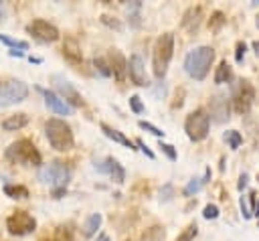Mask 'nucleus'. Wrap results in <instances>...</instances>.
Instances as JSON below:
<instances>
[{"mask_svg": "<svg viewBox=\"0 0 259 241\" xmlns=\"http://www.w3.org/2000/svg\"><path fill=\"white\" fill-rule=\"evenodd\" d=\"M212 61H214V49L208 47V45H200L184 57V71H186L188 77H192L196 81H202L208 75V71L212 67Z\"/></svg>", "mask_w": 259, "mask_h": 241, "instance_id": "1", "label": "nucleus"}, {"mask_svg": "<svg viewBox=\"0 0 259 241\" xmlns=\"http://www.w3.org/2000/svg\"><path fill=\"white\" fill-rule=\"evenodd\" d=\"M45 134H47V140H49L51 148H55L57 152H69L75 146L73 130H71V126L65 119H59V117L47 119Z\"/></svg>", "mask_w": 259, "mask_h": 241, "instance_id": "2", "label": "nucleus"}, {"mask_svg": "<svg viewBox=\"0 0 259 241\" xmlns=\"http://www.w3.org/2000/svg\"><path fill=\"white\" fill-rule=\"evenodd\" d=\"M174 55V34L172 32H164L156 38L154 43V51H152V71L156 79H164L168 65L172 61Z\"/></svg>", "mask_w": 259, "mask_h": 241, "instance_id": "3", "label": "nucleus"}, {"mask_svg": "<svg viewBox=\"0 0 259 241\" xmlns=\"http://www.w3.org/2000/svg\"><path fill=\"white\" fill-rule=\"evenodd\" d=\"M6 160H10L12 164H22V166H40L42 164V156H40L38 148L28 138L12 142L6 148Z\"/></svg>", "mask_w": 259, "mask_h": 241, "instance_id": "4", "label": "nucleus"}, {"mask_svg": "<svg viewBox=\"0 0 259 241\" xmlns=\"http://www.w3.org/2000/svg\"><path fill=\"white\" fill-rule=\"evenodd\" d=\"M69 178H71V170L61 160H53L51 164L38 168V180L49 184L51 188H67Z\"/></svg>", "mask_w": 259, "mask_h": 241, "instance_id": "5", "label": "nucleus"}, {"mask_svg": "<svg viewBox=\"0 0 259 241\" xmlns=\"http://www.w3.org/2000/svg\"><path fill=\"white\" fill-rule=\"evenodd\" d=\"M255 101V87L249 79H237L231 85V103L237 113H249Z\"/></svg>", "mask_w": 259, "mask_h": 241, "instance_id": "6", "label": "nucleus"}, {"mask_svg": "<svg viewBox=\"0 0 259 241\" xmlns=\"http://www.w3.org/2000/svg\"><path fill=\"white\" fill-rule=\"evenodd\" d=\"M208 128H210V117L208 111L202 107L190 111L184 122V132L192 142H202L208 136Z\"/></svg>", "mask_w": 259, "mask_h": 241, "instance_id": "7", "label": "nucleus"}, {"mask_svg": "<svg viewBox=\"0 0 259 241\" xmlns=\"http://www.w3.org/2000/svg\"><path fill=\"white\" fill-rule=\"evenodd\" d=\"M6 229H8L10 235L24 237V235H30L36 229V219L26 211H16L6 219Z\"/></svg>", "mask_w": 259, "mask_h": 241, "instance_id": "8", "label": "nucleus"}, {"mask_svg": "<svg viewBox=\"0 0 259 241\" xmlns=\"http://www.w3.org/2000/svg\"><path fill=\"white\" fill-rule=\"evenodd\" d=\"M26 97H28V85L18 81V79H10L0 87V107L20 103Z\"/></svg>", "mask_w": 259, "mask_h": 241, "instance_id": "9", "label": "nucleus"}, {"mask_svg": "<svg viewBox=\"0 0 259 241\" xmlns=\"http://www.w3.org/2000/svg\"><path fill=\"white\" fill-rule=\"evenodd\" d=\"M26 32L32 34V38L38 41V43H55L61 36L59 28L53 22L42 20V18H34L32 22H28L26 24Z\"/></svg>", "mask_w": 259, "mask_h": 241, "instance_id": "10", "label": "nucleus"}, {"mask_svg": "<svg viewBox=\"0 0 259 241\" xmlns=\"http://www.w3.org/2000/svg\"><path fill=\"white\" fill-rule=\"evenodd\" d=\"M208 117L214 124H225L231 117V99L225 93H214L208 101Z\"/></svg>", "mask_w": 259, "mask_h": 241, "instance_id": "11", "label": "nucleus"}, {"mask_svg": "<svg viewBox=\"0 0 259 241\" xmlns=\"http://www.w3.org/2000/svg\"><path fill=\"white\" fill-rule=\"evenodd\" d=\"M53 81H55V87H57V91H59V97H61L67 105H71V107H81V105H83V97L79 95V91L73 87L71 81H67V79L61 77V75H53Z\"/></svg>", "mask_w": 259, "mask_h": 241, "instance_id": "12", "label": "nucleus"}, {"mask_svg": "<svg viewBox=\"0 0 259 241\" xmlns=\"http://www.w3.org/2000/svg\"><path fill=\"white\" fill-rule=\"evenodd\" d=\"M95 170L101 172V174H105V176H109L115 184H123V180H125V170H123V166L113 156H107V158L97 160L95 162Z\"/></svg>", "mask_w": 259, "mask_h": 241, "instance_id": "13", "label": "nucleus"}, {"mask_svg": "<svg viewBox=\"0 0 259 241\" xmlns=\"http://www.w3.org/2000/svg\"><path fill=\"white\" fill-rule=\"evenodd\" d=\"M127 75H130L132 83L138 85V87L150 85L148 75H146V67H144V59L140 55H132L130 57V61H127Z\"/></svg>", "mask_w": 259, "mask_h": 241, "instance_id": "14", "label": "nucleus"}, {"mask_svg": "<svg viewBox=\"0 0 259 241\" xmlns=\"http://www.w3.org/2000/svg\"><path fill=\"white\" fill-rule=\"evenodd\" d=\"M107 65H109V69H111V75H113L119 83L125 81V77H127V59L121 55V51L111 49L109 55H107Z\"/></svg>", "mask_w": 259, "mask_h": 241, "instance_id": "15", "label": "nucleus"}, {"mask_svg": "<svg viewBox=\"0 0 259 241\" xmlns=\"http://www.w3.org/2000/svg\"><path fill=\"white\" fill-rule=\"evenodd\" d=\"M40 93H42V97H45V103H47V107L51 109V111H55L57 115H69L71 111H73V107L71 105H67L55 91H49V89H38Z\"/></svg>", "mask_w": 259, "mask_h": 241, "instance_id": "16", "label": "nucleus"}, {"mask_svg": "<svg viewBox=\"0 0 259 241\" xmlns=\"http://www.w3.org/2000/svg\"><path fill=\"white\" fill-rule=\"evenodd\" d=\"M200 22H202V8H200V6H190V8L184 12L182 26H184L188 32H194V30H198Z\"/></svg>", "mask_w": 259, "mask_h": 241, "instance_id": "17", "label": "nucleus"}, {"mask_svg": "<svg viewBox=\"0 0 259 241\" xmlns=\"http://www.w3.org/2000/svg\"><path fill=\"white\" fill-rule=\"evenodd\" d=\"M99 128H101V132L109 138V140H113L115 144H121V146H125V148H130V150H136V142H132L125 134H121L119 130H113L111 126H107V124H99Z\"/></svg>", "mask_w": 259, "mask_h": 241, "instance_id": "18", "label": "nucleus"}, {"mask_svg": "<svg viewBox=\"0 0 259 241\" xmlns=\"http://www.w3.org/2000/svg\"><path fill=\"white\" fill-rule=\"evenodd\" d=\"M26 124H28V115L24 111H20V113H12V115L4 117L2 119V130L4 132H16V130L24 128Z\"/></svg>", "mask_w": 259, "mask_h": 241, "instance_id": "19", "label": "nucleus"}, {"mask_svg": "<svg viewBox=\"0 0 259 241\" xmlns=\"http://www.w3.org/2000/svg\"><path fill=\"white\" fill-rule=\"evenodd\" d=\"M208 180H210V168H206L202 176H194V178H190V180H188V184H186V186H184V190H182V192H184V196H192V194H196V192H198V190H200Z\"/></svg>", "mask_w": 259, "mask_h": 241, "instance_id": "20", "label": "nucleus"}, {"mask_svg": "<svg viewBox=\"0 0 259 241\" xmlns=\"http://www.w3.org/2000/svg\"><path fill=\"white\" fill-rule=\"evenodd\" d=\"M63 55H65V59H69L71 63H81V61H83L81 49H79L77 41H73V38H67V41H65V45H63Z\"/></svg>", "mask_w": 259, "mask_h": 241, "instance_id": "21", "label": "nucleus"}, {"mask_svg": "<svg viewBox=\"0 0 259 241\" xmlns=\"http://www.w3.org/2000/svg\"><path fill=\"white\" fill-rule=\"evenodd\" d=\"M231 81H233V67L227 61H221L214 71V83L223 85V83H231Z\"/></svg>", "mask_w": 259, "mask_h": 241, "instance_id": "22", "label": "nucleus"}, {"mask_svg": "<svg viewBox=\"0 0 259 241\" xmlns=\"http://www.w3.org/2000/svg\"><path fill=\"white\" fill-rule=\"evenodd\" d=\"M99 227H101V215H99V213H93V215H89L87 221L83 223V235H85V237H93Z\"/></svg>", "mask_w": 259, "mask_h": 241, "instance_id": "23", "label": "nucleus"}, {"mask_svg": "<svg viewBox=\"0 0 259 241\" xmlns=\"http://www.w3.org/2000/svg\"><path fill=\"white\" fill-rule=\"evenodd\" d=\"M4 194L10 198H26L28 196V188L22 184H4Z\"/></svg>", "mask_w": 259, "mask_h": 241, "instance_id": "24", "label": "nucleus"}, {"mask_svg": "<svg viewBox=\"0 0 259 241\" xmlns=\"http://www.w3.org/2000/svg\"><path fill=\"white\" fill-rule=\"evenodd\" d=\"M223 140L229 144L231 150H237V148L243 144V136H241L237 130H227V132L223 134Z\"/></svg>", "mask_w": 259, "mask_h": 241, "instance_id": "25", "label": "nucleus"}, {"mask_svg": "<svg viewBox=\"0 0 259 241\" xmlns=\"http://www.w3.org/2000/svg\"><path fill=\"white\" fill-rule=\"evenodd\" d=\"M164 227L160 225H154L150 229H146V233L142 235V241H164Z\"/></svg>", "mask_w": 259, "mask_h": 241, "instance_id": "26", "label": "nucleus"}, {"mask_svg": "<svg viewBox=\"0 0 259 241\" xmlns=\"http://www.w3.org/2000/svg\"><path fill=\"white\" fill-rule=\"evenodd\" d=\"M0 43H4L6 47H10L12 51H16V49H20L22 53L28 49V43L26 41H18V38H12V36H8V34H0Z\"/></svg>", "mask_w": 259, "mask_h": 241, "instance_id": "27", "label": "nucleus"}, {"mask_svg": "<svg viewBox=\"0 0 259 241\" xmlns=\"http://www.w3.org/2000/svg\"><path fill=\"white\" fill-rule=\"evenodd\" d=\"M198 235V227H196V223H190L180 235H178V239L176 241H194V237Z\"/></svg>", "mask_w": 259, "mask_h": 241, "instance_id": "28", "label": "nucleus"}, {"mask_svg": "<svg viewBox=\"0 0 259 241\" xmlns=\"http://www.w3.org/2000/svg\"><path fill=\"white\" fill-rule=\"evenodd\" d=\"M138 126H140L142 130H146V132H150L152 136H156V138H160V140L164 138V132H162L160 128H156L154 124H150V122H146V119H140V122H138Z\"/></svg>", "mask_w": 259, "mask_h": 241, "instance_id": "29", "label": "nucleus"}, {"mask_svg": "<svg viewBox=\"0 0 259 241\" xmlns=\"http://www.w3.org/2000/svg\"><path fill=\"white\" fill-rule=\"evenodd\" d=\"M158 148L166 154V158H168V160H172V162H174V160L178 158V152H176V148H174L172 144H168V142H162V140H160V142H158Z\"/></svg>", "mask_w": 259, "mask_h": 241, "instance_id": "30", "label": "nucleus"}, {"mask_svg": "<svg viewBox=\"0 0 259 241\" xmlns=\"http://www.w3.org/2000/svg\"><path fill=\"white\" fill-rule=\"evenodd\" d=\"M93 65H95V69L99 71V75H103V77H109V75H111V69H109V65L105 63L103 57H95V59H93Z\"/></svg>", "mask_w": 259, "mask_h": 241, "instance_id": "31", "label": "nucleus"}, {"mask_svg": "<svg viewBox=\"0 0 259 241\" xmlns=\"http://www.w3.org/2000/svg\"><path fill=\"white\" fill-rule=\"evenodd\" d=\"M225 24V16H223V12H212V16H210V20H208V26H210V30H221V26Z\"/></svg>", "mask_w": 259, "mask_h": 241, "instance_id": "32", "label": "nucleus"}, {"mask_svg": "<svg viewBox=\"0 0 259 241\" xmlns=\"http://www.w3.org/2000/svg\"><path fill=\"white\" fill-rule=\"evenodd\" d=\"M239 207H241V215H243V219H251V217H253V209H251L249 198H247L245 194L239 196Z\"/></svg>", "mask_w": 259, "mask_h": 241, "instance_id": "33", "label": "nucleus"}, {"mask_svg": "<svg viewBox=\"0 0 259 241\" xmlns=\"http://www.w3.org/2000/svg\"><path fill=\"white\" fill-rule=\"evenodd\" d=\"M53 241H73V233L69 227H59L57 233H55V239Z\"/></svg>", "mask_w": 259, "mask_h": 241, "instance_id": "34", "label": "nucleus"}, {"mask_svg": "<svg viewBox=\"0 0 259 241\" xmlns=\"http://www.w3.org/2000/svg\"><path fill=\"white\" fill-rule=\"evenodd\" d=\"M130 107H132L134 113H144V109H146L140 95H132V97H130Z\"/></svg>", "mask_w": 259, "mask_h": 241, "instance_id": "35", "label": "nucleus"}, {"mask_svg": "<svg viewBox=\"0 0 259 241\" xmlns=\"http://www.w3.org/2000/svg\"><path fill=\"white\" fill-rule=\"evenodd\" d=\"M202 217L204 219H217L219 217V207L214 203H208L204 209H202Z\"/></svg>", "mask_w": 259, "mask_h": 241, "instance_id": "36", "label": "nucleus"}, {"mask_svg": "<svg viewBox=\"0 0 259 241\" xmlns=\"http://www.w3.org/2000/svg\"><path fill=\"white\" fill-rule=\"evenodd\" d=\"M245 51H247V45H245L243 41H239L237 47H235V61H237V63H243V59H245Z\"/></svg>", "mask_w": 259, "mask_h": 241, "instance_id": "37", "label": "nucleus"}, {"mask_svg": "<svg viewBox=\"0 0 259 241\" xmlns=\"http://www.w3.org/2000/svg\"><path fill=\"white\" fill-rule=\"evenodd\" d=\"M101 22H103V24H107V26H111V28H115V30H121V22H119V20H115L113 16L103 14V16H101Z\"/></svg>", "mask_w": 259, "mask_h": 241, "instance_id": "38", "label": "nucleus"}, {"mask_svg": "<svg viewBox=\"0 0 259 241\" xmlns=\"http://www.w3.org/2000/svg\"><path fill=\"white\" fill-rule=\"evenodd\" d=\"M136 146H138V148H140V150H142V152H144V154H146L150 160H154V158H156V154H154V152H152V150H150V148H148V146H146L142 140H136Z\"/></svg>", "mask_w": 259, "mask_h": 241, "instance_id": "39", "label": "nucleus"}, {"mask_svg": "<svg viewBox=\"0 0 259 241\" xmlns=\"http://www.w3.org/2000/svg\"><path fill=\"white\" fill-rule=\"evenodd\" d=\"M160 196H162V200H170L172 198V184H164V188L160 190Z\"/></svg>", "mask_w": 259, "mask_h": 241, "instance_id": "40", "label": "nucleus"}, {"mask_svg": "<svg viewBox=\"0 0 259 241\" xmlns=\"http://www.w3.org/2000/svg\"><path fill=\"white\" fill-rule=\"evenodd\" d=\"M247 184H249V174H247V172H243V174L239 176V184H237V188H239V190H243V188H247Z\"/></svg>", "mask_w": 259, "mask_h": 241, "instance_id": "41", "label": "nucleus"}, {"mask_svg": "<svg viewBox=\"0 0 259 241\" xmlns=\"http://www.w3.org/2000/svg\"><path fill=\"white\" fill-rule=\"evenodd\" d=\"M65 192H67V188H53V196L55 198H61Z\"/></svg>", "mask_w": 259, "mask_h": 241, "instance_id": "42", "label": "nucleus"}, {"mask_svg": "<svg viewBox=\"0 0 259 241\" xmlns=\"http://www.w3.org/2000/svg\"><path fill=\"white\" fill-rule=\"evenodd\" d=\"M251 49H253V51H255V55L259 57V41H253V43H251Z\"/></svg>", "mask_w": 259, "mask_h": 241, "instance_id": "43", "label": "nucleus"}, {"mask_svg": "<svg viewBox=\"0 0 259 241\" xmlns=\"http://www.w3.org/2000/svg\"><path fill=\"white\" fill-rule=\"evenodd\" d=\"M8 55H10V57H24L22 51H8Z\"/></svg>", "mask_w": 259, "mask_h": 241, "instance_id": "44", "label": "nucleus"}, {"mask_svg": "<svg viewBox=\"0 0 259 241\" xmlns=\"http://www.w3.org/2000/svg\"><path fill=\"white\" fill-rule=\"evenodd\" d=\"M97 241H109V237L105 233H97Z\"/></svg>", "mask_w": 259, "mask_h": 241, "instance_id": "45", "label": "nucleus"}, {"mask_svg": "<svg viewBox=\"0 0 259 241\" xmlns=\"http://www.w3.org/2000/svg\"><path fill=\"white\" fill-rule=\"evenodd\" d=\"M28 61H30V63H42L40 57H28Z\"/></svg>", "mask_w": 259, "mask_h": 241, "instance_id": "46", "label": "nucleus"}, {"mask_svg": "<svg viewBox=\"0 0 259 241\" xmlns=\"http://www.w3.org/2000/svg\"><path fill=\"white\" fill-rule=\"evenodd\" d=\"M2 18H4V6L0 4V20H2Z\"/></svg>", "mask_w": 259, "mask_h": 241, "instance_id": "47", "label": "nucleus"}, {"mask_svg": "<svg viewBox=\"0 0 259 241\" xmlns=\"http://www.w3.org/2000/svg\"><path fill=\"white\" fill-rule=\"evenodd\" d=\"M255 24H257V28H259V14H257V18H255Z\"/></svg>", "mask_w": 259, "mask_h": 241, "instance_id": "48", "label": "nucleus"}, {"mask_svg": "<svg viewBox=\"0 0 259 241\" xmlns=\"http://www.w3.org/2000/svg\"><path fill=\"white\" fill-rule=\"evenodd\" d=\"M45 241H49V239H45ZM51 241H53V239H51Z\"/></svg>", "mask_w": 259, "mask_h": 241, "instance_id": "49", "label": "nucleus"}, {"mask_svg": "<svg viewBox=\"0 0 259 241\" xmlns=\"http://www.w3.org/2000/svg\"><path fill=\"white\" fill-rule=\"evenodd\" d=\"M0 87H2V85H0Z\"/></svg>", "mask_w": 259, "mask_h": 241, "instance_id": "50", "label": "nucleus"}]
</instances>
